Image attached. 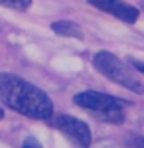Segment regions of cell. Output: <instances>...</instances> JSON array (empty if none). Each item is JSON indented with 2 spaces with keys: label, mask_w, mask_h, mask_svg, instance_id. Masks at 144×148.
Wrapping results in <instances>:
<instances>
[{
  "label": "cell",
  "mask_w": 144,
  "mask_h": 148,
  "mask_svg": "<svg viewBox=\"0 0 144 148\" xmlns=\"http://www.w3.org/2000/svg\"><path fill=\"white\" fill-rule=\"evenodd\" d=\"M89 2H91V4H93V6H95V8H99V10H107V8H109V4H111L112 0H89Z\"/></svg>",
  "instance_id": "9"
},
{
  "label": "cell",
  "mask_w": 144,
  "mask_h": 148,
  "mask_svg": "<svg viewBox=\"0 0 144 148\" xmlns=\"http://www.w3.org/2000/svg\"><path fill=\"white\" fill-rule=\"evenodd\" d=\"M53 126L59 132H63L77 148H89L91 146V130L89 126L71 114H56Z\"/></svg>",
  "instance_id": "4"
},
{
  "label": "cell",
  "mask_w": 144,
  "mask_h": 148,
  "mask_svg": "<svg viewBox=\"0 0 144 148\" xmlns=\"http://www.w3.org/2000/svg\"><path fill=\"white\" fill-rule=\"evenodd\" d=\"M2 119H4V111L0 109V121H2Z\"/></svg>",
  "instance_id": "12"
},
{
  "label": "cell",
  "mask_w": 144,
  "mask_h": 148,
  "mask_svg": "<svg viewBox=\"0 0 144 148\" xmlns=\"http://www.w3.org/2000/svg\"><path fill=\"white\" fill-rule=\"evenodd\" d=\"M128 142L132 148H144V136H132Z\"/></svg>",
  "instance_id": "10"
},
{
  "label": "cell",
  "mask_w": 144,
  "mask_h": 148,
  "mask_svg": "<svg viewBox=\"0 0 144 148\" xmlns=\"http://www.w3.org/2000/svg\"><path fill=\"white\" fill-rule=\"evenodd\" d=\"M142 8H144V2H142Z\"/></svg>",
  "instance_id": "14"
},
{
  "label": "cell",
  "mask_w": 144,
  "mask_h": 148,
  "mask_svg": "<svg viewBox=\"0 0 144 148\" xmlns=\"http://www.w3.org/2000/svg\"><path fill=\"white\" fill-rule=\"evenodd\" d=\"M0 30H2V20H0Z\"/></svg>",
  "instance_id": "13"
},
{
  "label": "cell",
  "mask_w": 144,
  "mask_h": 148,
  "mask_svg": "<svg viewBox=\"0 0 144 148\" xmlns=\"http://www.w3.org/2000/svg\"><path fill=\"white\" fill-rule=\"evenodd\" d=\"M130 67L136 69V71H140V73H144V63L138 61V59H130Z\"/></svg>",
  "instance_id": "11"
},
{
  "label": "cell",
  "mask_w": 144,
  "mask_h": 148,
  "mask_svg": "<svg viewBox=\"0 0 144 148\" xmlns=\"http://www.w3.org/2000/svg\"><path fill=\"white\" fill-rule=\"evenodd\" d=\"M51 30L59 36H65V38L83 40V30L75 22H71V20H57V22L51 24Z\"/></svg>",
  "instance_id": "6"
},
{
  "label": "cell",
  "mask_w": 144,
  "mask_h": 148,
  "mask_svg": "<svg viewBox=\"0 0 144 148\" xmlns=\"http://www.w3.org/2000/svg\"><path fill=\"white\" fill-rule=\"evenodd\" d=\"M0 101L28 119L45 121L53 116V103L45 91L14 73H0Z\"/></svg>",
  "instance_id": "1"
},
{
  "label": "cell",
  "mask_w": 144,
  "mask_h": 148,
  "mask_svg": "<svg viewBox=\"0 0 144 148\" xmlns=\"http://www.w3.org/2000/svg\"><path fill=\"white\" fill-rule=\"evenodd\" d=\"M0 6H6L12 10H28L32 6V0H0Z\"/></svg>",
  "instance_id": "7"
},
{
  "label": "cell",
  "mask_w": 144,
  "mask_h": 148,
  "mask_svg": "<svg viewBox=\"0 0 144 148\" xmlns=\"http://www.w3.org/2000/svg\"><path fill=\"white\" fill-rule=\"evenodd\" d=\"M73 101L77 107L95 113L105 123H111V125H122L124 123L126 101H122L119 97H112V95L99 91H83L77 93L73 97Z\"/></svg>",
  "instance_id": "2"
},
{
  "label": "cell",
  "mask_w": 144,
  "mask_h": 148,
  "mask_svg": "<svg viewBox=\"0 0 144 148\" xmlns=\"http://www.w3.org/2000/svg\"><path fill=\"white\" fill-rule=\"evenodd\" d=\"M105 12L107 14H112L115 18H119V20H122V22H126V24H134L138 20V16H140L138 8H134V6L122 2V0H112Z\"/></svg>",
  "instance_id": "5"
},
{
  "label": "cell",
  "mask_w": 144,
  "mask_h": 148,
  "mask_svg": "<svg viewBox=\"0 0 144 148\" xmlns=\"http://www.w3.org/2000/svg\"><path fill=\"white\" fill-rule=\"evenodd\" d=\"M22 148H42V144H40V140L34 136H26L22 142Z\"/></svg>",
  "instance_id": "8"
},
{
  "label": "cell",
  "mask_w": 144,
  "mask_h": 148,
  "mask_svg": "<svg viewBox=\"0 0 144 148\" xmlns=\"http://www.w3.org/2000/svg\"><path fill=\"white\" fill-rule=\"evenodd\" d=\"M93 67L97 69L101 75H105L109 81L121 85V87H126V89L138 93V95L144 93V83L132 71V67L126 65L122 59H119L111 51H99V53H95Z\"/></svg>",
  "instance_id": "3"
}]
</instances>
